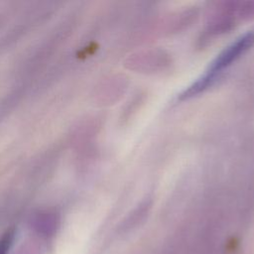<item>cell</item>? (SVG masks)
<instances>
[{
	"label": "cell",
	"mask_w": 254,
	"mask_h": 254,
	"mask_svg": "<svg viewBox=\"0 0 254 254\" xmlns=\"http://www.w3.org/2000/svg\"><path fill=\"white\" fill-rule=\"evenodd\" d=\"M15 238V230L8 229L0 238V254H8Z\"/></svg>",
	"instance_id": "obj_2"
},
{
	"label": "cell",
	"mask_w": 254,
	"mask_h": 254,
	"mask_svg": "<svg viewBox=\"0 0 254 254\" xmlns=\"http://www.w3.org/2000/svg\"><path fill=\"white\" fill-rule=\"evenodd\" d=\"M254 43V34L248 33L233 43L230 47L225 49L212 63L209 66L208 70L205 74L199 78L193 85H191L186 92L183 94L184 96H190L199 92L201 89L206 87L209 82H211L220 70H222L226 65H228L231 62H233L240 54H242L245 50H247Z\"/></svg>",
	"instance_id": "obj_1"
}]
</instances>
